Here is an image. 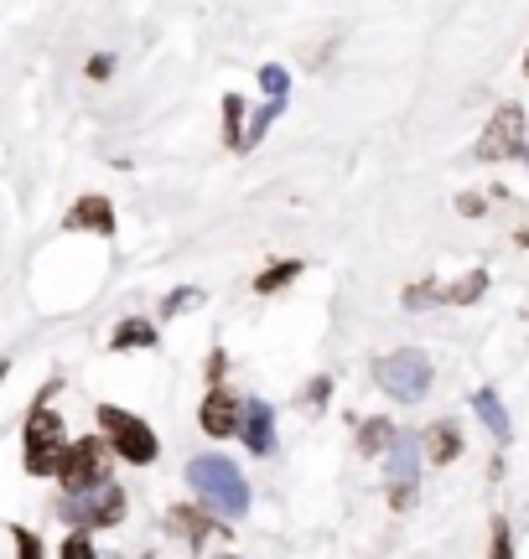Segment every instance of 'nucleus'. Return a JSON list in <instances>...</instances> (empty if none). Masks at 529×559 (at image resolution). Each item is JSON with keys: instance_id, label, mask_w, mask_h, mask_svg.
Masks as SVG:
<instances>
[{"instance_id": "1", "label": "nucleus", "mask_w": 529, "mask_h": 559, "mask_svg": "<svg viewBox=\"0 0 529 559\" xmlns=\"http://www.w3.org/2000/svg\"><path fill=\"white\" fill-rule=\"evenodd\" d=\"M187 481H192V492H198L208 513H224V519L249 513V481L228 456H192L187 461Z\"/></svg>"}, {"instance_id": "2", "label": "nucleus", "mask_w": 529, "mask_h": 559, "mask_svg": "<svg viewBox=\"0 0 529 559\" xmlns=\"http://www.w3.org/2000/svg\"><path fill=\"white\" fill-rule=\"evenodd\" d=\"M99 430H104V440H109V451H115L125 466H151V461L162 456L156 430H151L141 415L120 409V404H104L99 409Z\"/></svg>"}, {"instance_id": "3", "label": "nucleus", "mask_w": 529, "mask_h": 559, "mask_svg": "<svg viewBox=\"0 0 529 559\" xmlns=\"http://www.w3.org/2000/svg\"><path fill=\"white\" fill-rule=\"evenodd\" d=\"M62 456H68V436H62V419L52 409H32L26 419V440H21V461H26V477H58Z\"/></svg>"}, {"instance_id": "4", "label": "nucleus", "mask_w": 529, "mask_h": 559, "mask_svg": "<svg viewBox=\"0 0 529 559\" xmlns=\"http://www.w3.org/2000/svg\"><path fill=\"white\" fill-rule=\"evenodd\" d=\"M62 492L68 498H79V492H94L104 481H115L109 472V440L104 436H83V440H68V456H62Z\"/></svg>"}, {"instance_id": "5", "label": "nucleus", "mask_w": 529, "mask_h": 559, "mask_svg": "<svg viewBox=\"0 0 529 559\" xmlns=\"http://www.w3.org/2000/svg\"><path fill=\"white\" fill-rule=\"evenodd\" d=\"M374 383H379L385 394H395L400 404L426 400V389H431V358H426V353H415V347L385 353V358H374Z\"/></svg>"}, {"instance_id": "6", "label": "nucleus", "mask_w": 529, "mask_h": 559, "mask_svg": "<svg viewBox=\"0 0 529 559\" xmlns=\"http://www.w3.org/2000/svg\"><path fill=\"white\" fill-rule=\"evenodd\" d=\"M58 513L68 523H83V534H89V528H109V523L125 519V487H120V481H104V487H94V492L62 498Z\"/></svg>"}, {"instance_id": "7", "label": "nucleus", "mask_w": 529, "mask_h": 559, "mask_svg": "<svg viewBox=\"0 0 529 559\" xmlns=\"http://www.w3.org/2000/svg\"><path fill=\"white\" fill-rule=\"evenodd\" d=\"M525 151V109L519 104H504L498 115H493V124L483 130V140H478V156L483 160H509Z\"/></svg>"}, {"instance_id": "8", "label": "nucleus", "mask_w": 529, "mask_h": 559, "mask_svg": "<svg viewBox=\"0 0 529 559\" xmlns=\"http://www.w3.org/2000/svg\"><path fill=\"white\" fill-rule=\"evenodd\" d=\"M239 394L234 389H224V383H213L203 394V409H198V425H203L213 440H224V436H239Z\"/></svg>"}, {"instance_id": "9", "label": "nucleus", "mask_w": 529, "mask_h": 559, "mask_svg": "<svg viewBox=\"0 0 529 559\" xmlns=\"http://www.w3.org/2000/svg\"><path fill=\"white\" fill-rule=\"evenodd\" d=\"M239 436L255 456H270L275 451V415H270V404L264 400H245L239 404Z\"/></svg>"}, {"instance_id": "10", "label": "nucleus", "mask_w": 529, "mask_h": 559, "mask_svg": "<svg viewBox=\"0 0 529 559\" xmlns=\"http://www.w3.org/2000/svg\"><path fill=\"white\" fill-rule=\"evenodd\" d=\"M68 228H89V234H115V207L109 198H83L73 202V213H68Z\"/></svg>"}, {"instance_id": "11", "label": "nucleus", "mask_w": 529, "mask_h": 559, "mask_svg": "<svg viewBox=\"0 0 529 559\" xmlns=\"http://www.w3.org/2000/svg\"><path fill=\"white\" fill-rule=\"evenodd\" d=\"M426 451H431V461H436V466H447V461L462 456V436H457V425H451V419H442V425H431Z\"/></svg>"}, {"instance_id": "12", "label": "nucleus", "mask_w": 529, "mask_h": 559, "mask_svg": "<svg viewBox=\"0 0 529 559\" xmlns=\"http://www.w3.org/2000/svg\"><path fill=\"white\" fill-rule=\"evenodd\" d=\"M472 409L483 415V425H489L493 436L509 440V409L498 404V394H493V389H478V394H472Z\"/></svg>"}, {"instance_id": "13", "label": "nucleus", "mask_w": 529, "mask_h": 559, "mask_svg": "<svg viewBox=\"0 0 529 559\" xmlns=\"http://www.w3.org/2000/svg\"><path fill=\"white\" fill-rule=\"evenodd\" d=\"M296 275H302V264L296 260H275L264 275H255V290H260V296H275V290H285Z\"/></svg>"}, {"instance_id": "14", "label": "nucleus", "mask_w": 529, "mask_h": 559, "mask_svg": "<svg viewBox=\"0 0 529 559\" xmlns=\"http://www.w3.org/2000/svg\"><path fill=\"white\" fill-rule=\"evenodd\" d=\"M483 290H489V275H483V270H472L468 280H457L451 290H442V300H447V306H472Z\"/></svg>"}, {"instance_id": "15", "label": "nucleus", "mask_w": 529, "mask_h": 559, "mask_svg": "<svg viewBox=\"0 0 529 559\" xmlns=\"http://www.w3.org/2000/svg\"><path fill=\"white\" fill-rule=\"evenodd\" d=\"M224 135L234 151H245V99H239V94L224 99Z\"/></svg>"}, {"instance_id": "16", "label": "nucleus", "mask_w": 529, "mask_h": 559, "mask_svg": "<svg viewBox=\"0 0 529 559\" xmlns=\"http://www.w3.org/2000/svg\"><path fill=\"white\" fill-rule=\"evenodd\" d=\"M151 342H156V326H151V321H120V326H115V347H151Z\"/></svg>"}, {"instance_id": "17", "label": "nucleus", "mask_w": 529, "mask_h": 559, "mask_svg": "<svg viewBox=\"0 0 529 559\" xmlns=\"http://www.w3.org/2000/svg\"><path fill=\"white\" fill-rule=\"evenodd\" d=\"M389 440H395V425H389V419H368L364 436H358V445L374 456V451H389Z\"/></svg>"}, {"instance_id": "18", "label": "nucleus", "mask_w": 529, "mask_h": 559, "mask_svg": "<svg viewBox=\"0 0 529 559\" xmlns=\"http://www.w3.org/2000/svg\"><path fill=\"white\" fill-rule=\"evenodd\" d=\"M260 83H264V94L281 104L285 99V88H291V79H285V68H260Z\"/></svg>"}, {"instance_id": "19", "label": "nucleus", "mask_w": 529, "mask_h": 559, "mask_svg": "<svg viewBox=\"0 0 529 559\" xmlns=\"http://www.w3.org/2000/svg\"><path fill=\"white\" fill-rule=\"evenodd\" d=\"M62 559H99V555H94L89 534H83V528H73V534H68V544H62Z\"/></svg>"}, {"instance_id": "20", "label": "nucleus", "mask_w": 529, "mask_h": 559, "mask_svg": "<svg viewBox=\"0 0 529 559\" xmlns=\"http://www.w3.org/2000/svg\"><path fill=\"white\" fill-rule=\"evenodd\" d=\"M11 539H16V555L21 559H42V539L32 528H11Z\"/></svg>"}, {"instance_id": "21", "label": "nucleus", "mask_w": 529, "mask_h": 559, "mask_svg": "<svg viewBox=\"0 0 529 559\" xmlns=\"http://www.w3.org/2000/svg\"><path fill=\"white\" fill-rule=\"evenodd\" d=\"M489 559H514V539H509V523H493V549Z\"/></svg>"}, {"instance_id": "22", "label": "nucleus", "mask_w": 529, "mask_h": 559, "mask_svg": "<svg viewBox=\"0 0 529 559\" xmlns=\"http://www.w3.org/2000/svg\"><path fill=\"white\" fill-rule=\"evenodd\" d=\"M192 300H198V290H177V296L166 300V317H177V311H187Z\"/></svg>"}, {"instance_id": "23", "label": "nucleus", "mask_w": 529, "mask_h": 559, "mask_svg": "<svg viewBox=\"0 0 529 559\" xmlns=\"http://www.w3.org/2000/svg\"><path fill=\"white\" fill-rule=\"evenodd\" d=\"M109 68H115V62H109V52H99V58L89 62V73H94V79H109Z\"/></svg>"}, {"instance_id": "24", "label": "nucleus", "mask_w": 529, "mask_h": 559, "mask_svg": "<svg viewBox=\"0 0 529 559\" xmlns=\"http://www.w3.org/2000/svg\"><path fill=\"white\" fill-rule=\"evenodd\" d=\"M5 373H11V362H5V358H0V379H5Z\"/></svg>"}]
</instances>
